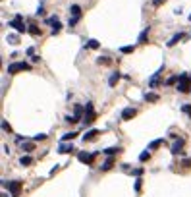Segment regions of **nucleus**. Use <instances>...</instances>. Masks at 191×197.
<instances>
[{
  "mask_svg": "<svg viewBox=\"0 0 191 197\" xmlns=\"http://www.w3.org/2000/svg\"><path fill=\"white\" fill-rule=\"evenodd\" d=\"M180 93H189L191 91V76L189 74H181L178 77V87H176Z\"/></svg>",
  "mask_w": 191,
  "mask_h": 197,
  "instance_id": "f257e3e1",
  "label": "nucleus"
},
{
  "mask_svg": "<svg viewBox=\"0 0 191 197\" xmlns=\"http://www.w3.org/2000/svg\"><path fill=\"white\" fill-rule=\"evenodd\" d=\"M23 70H31V66L25 62H14L8 66V74H18V72H23Z\"/></svg>",
  "mask_w": 191,
  "mask_h": 197,
  "instance_id": "f03ea898",
  "label": "nucleus"
},
{
  "mask_svg": "<svg viewBox=\"0 0 191 197\" xmlns=\"http://www.w3.org/2000/svg\"><path fill=\"white\" fill-rule=\"evenodd\" d=\"M95 118H97V114H95L93 103H87V105H85V118H83V122H85V124H93Z\"/></svg>",
  "mask_w": 191,
  "mask_h": 197,
  "instance_id": "7ed1b4c3",
  "label": "nucleus"
},
{
  "mask_svg": "<svg viewBox=\"0 0 191 197\" xmlns=\"http://www.w3.org/2000/svg\"><path fill=\"white\" fill-rule=\"evenodd\" d=\"M8 25H10V27H14L18 33H25V31H27V27H25L23 23H21V16H19V14L16 16V19H14V21H10Z\"/></svg>",
  "mask_w": 191,
  "mask_h": 197,
  "instance_id": "20e7f679",
  "label": "nucleus"
},
{
  "mask_svg": "<svg viewBox=\"0 0 191 197\" xmlns=\"http://www.w3.org/2000/svg\"><path fill=\"white\" fill-rule=\"evenodd\" d=\"M8 189L12 191L14 197L19 195V189H21V182H8Z\"/></svg>",
  "mask_w": 191,
  "mask_h": 197,
  "instance_id": "39448f33",
  "label": "nucleus"
},
{
  "mask_svg": "<svg viewBox=\"0 0 191 197\" xmlns=\"http://www.w3.org/2000/svg\"><path fill=\"white\" fill-rule=\"evenodd\" d=\"M137 114V110H135V108H124V110H122V120H131V118H133V116Z\"/></svg>",
  "mask_w": 191,
  "mask_h": 197,
  "instance_id": "423d86ee",
  "label": "nucleus"
},
{
  "mask_svg": "<svg viewBox=\"0 0 191 197\" xmlns=\"http://www.w3.org/2000/svg\"><path fill=\"white\" fill-rule=\"evenodd\" d=\"M93 158H95V153H93V155H87V153H79V160H81V162H85V164H91V162H93Z\"/></svg>",
  "mask_w": 191,
  "mask_h": 197,
  "instance_id": "0eeeda50",
  "label": "nucleus"
},
{
  "mask_svg": "<svg viewBox=\"0 0 191 197\" xmlns=\"http://www.w3.org/2000/svg\"><path fill=\"white\" fill-rule=\"evenodd\" d=\"M147 41H149V27H147V29H143V31H141V35H139L137 43H139V45H145Z\"/></svg>",
  "mask_w": 191,
  "mask_h": 197,
  "instance_id": "6e6552de",
  "label": "nucleus"
},
{
  "mask_svg": "<svg viewBox=\"0 0 191 197\" xmlns=\"http://www.w3.org/2000/svg\"><path fill=\"white\" fill-rule=\"evenodd\" d=\"M97 135H99V129H89V131L83 135V141H93Z\"/></svg>",
  "mask_w": 191,
  "mask_h": 197,
  "instance_id": "1a4fd4ad",
  "label": "nucleus"
},
{
  "mask_svg": "<svg viewBox=\"0 0 191 197\" xmlns=\"http://www.w3.org/2000/svg\"><path fill=\"white\" fill-rule=\"evenodd\" d=\"M181 147H183V139L180 137V139L172 145V153H174V155H178V153H181Z\"/></svg>",
  "mask_w": 191,
  "mask_h": 197,
  "instance_id": "9d476101",
  "label": "nucleus"
},
{
  "mask_svg": "<svg viewBox=\"0 0 191 197\" xmlns=\"http://www.w3.org/2000/svg\"><path fill=\"white\" fill-rule=\"evenodd\" d=\"M70 14H71L73 18H77V19H79V18H81V8H79L77 4H73L71 8H70Z\"/></svg>",
  "mask_w": 191,
  "mask_h": 197,
  "instance_id": "9b49d317",
  "label": "nucleus"
},
{
  "mask_svg": "<svg viewBox=\"0 0 191 197\" xmlns=\"http://www.w3.org/2000/svg\"><path fill=\"white\" fill-rule=\"evenodd\" d=\"M120 151H122V147H108V149H104L102 153H104V155H108V157H112V155H118Z\"/></svg>",
  "mask_w": 191,
  "mask_h": 197,
  "instance_id": "f8f14e48",
  "label": "nucleus"
},
{
  "mask_svg": "<svg viewBox=\"0 0 191 197\" xmlns=\"http://www.w3.org/2000/svg\"><path fill=\"white\" fill-rule=\"evenodd\" d=\"M183 39V33H178V35H174V37L170 39V43H168V47H174V45H178V43Z\"/></svg>",
  "mask_w": 191,
  "mask_h": 197,
  "instance_id": "ddd939ff",
  "label": "nucleus"
},
{
  "mask_svg": "<svg viewBox=\"0 0 191 197\" xmlns=\"http://www.w3.org/2000/svg\"><path fill=\"white\" fill-rule=\"evenodd\" d=\"M118 79H120V74H118V72H114V74L110 76V79H108V85H110V87H114L116 83H118Z\"/></svg>",
  "mask_w": 191,
  "mask_h": 197,
  "instance_id": "4468645a",
  "label": "nucleus"
},
{
  "mask_svg": "<svg viewBox=\"0 0 191 197\" xmlns=\"http://www.w3.org/2000/svg\"><path fill=\"white\" fill-rule=\"evenodd\" d=\"M112 164H114V158H112V157H108V158L104 160V164L100 166V168H102V170H110V168H112Z\"/></svg>",
  "mask_w": 191,
  "mask_h": 197,
  "instance_id": "2eb2a0df",
  "label": "nucleus"
},
{
  "mask_svg": "<svg viewBox=\"0 0 191 197\" xmlns=\"http://www.w3.org/2000/svg\"><path fill=\"white\" fill-rule=\"evenodd\" d=\"M85 47H87V48H99V47H100V43H99V41H95V39H91V41H87V43H85Z\"/></svg>",
  "mask_w": 191,
  "mask_h": 197,
  "instance_id": "dca6fc26",
  "label": "nucleus"
},
{
  "mask_svg": "<svg viewBox=\"0 0 191 197\" xmlns=\"http://www.w3.org/2000/svg\"><path fill=\"white\" fill-rule=\"evenodd\" d=\"M145 99L149 101V103H156V101H158V95H156V93H147Z\"/></svg>",
  "mask_w": 191,
  "mask_h": 197,
  "instance_id": "f3484780",
  "label": "nucleus"
},
{
  "mask_svg": "<svg viewBox=\"0 0 191 197\" xmlns=\"http://www.w3.org/2000/svg\"><path fill=\"white\" fill-rule=\"evenodd\" d=\"M71 151H73L71 145H60V147H58V153H64V155L66 153H71Z\"/></svg>",
  "mask_w": 191,
  "mask_h": 197,
  "instance_id": "a211bd4d",
  "label": "nucleus"
},
{
  "mask_svg": "<svg viewBox=\"0 0 191 197\" xmlns=\"http://www.w3.org/2000/svg\"><path fill=\"white\" fill-rule=\"evenodd\" d=\"M27 31L31 33V35H35V37H37V35H41V33H43V31H41V29L37 27V25H29V29H27Z\"/></svg>",
  "mask_w": 191,
  "mask_h": 197,
  "instance_id": "6ab92c4d",
  "label": "nucleus"
},
{
  "mask_svg": "<svg viewBox=\"0 0 191 197\" xmlns=\"http://www.w3.org/2000/svg\"><path fill=\"white\" fill-rule=\"evenodd\" d=\"M73 116H75L77 120H81V116H83V106L81 105H75V114Z\"/></svg>",
  "mask_w": 191,
  "mask_h": 197,
  "instance_id": "aec40b11",
  "label": "nucleus"
},
{
  "mask_svg": "<svg viewBox=\"0 0 191 197\" xmlns=\"http://www.w3.org/2000/svg\"><path fill=\"white\" fill-rule=\"evenodd\" d=\"M19 162H21V166H29V164H33V158L31 157H21Z\"/></svg>",
  "mask_w": 191,
  "mask_h": 197,
  "instance_id": "412c9836",
  "label": "nucleus"
},
{
  "mask_svg": "<svg viewBox=\"0 0 191 197\" xmlns=\"http://www.w3.org/2000/svg\"><path fill=\"white\" fill-rule=\"evenodd\" d=\"M75 135H77L75 131H70V133H64V135H62V141H71Z\"/></svg>",
  "mask_w": 191,
  "mask_h": 197,
  "instance_id": "4be33fe9",
  "label": "nucleus"
},
{
  "mask_svg": "<svg viewBox=\"0 0 191 197\" xmlns=\"http://www.w3.org/2000/svg\"><path fill=\"white\" fill-rule=\"evenodd\" d=\"M120 52H124V54H131V52H133V47H122V48H120Z\"/></svg>",
  "mask_w": 191,
  "mask_h": 197,
  "instance_id": "5701e85b",
  "label": "nucleus"
},
{
  "mask_svg": "<svg viewBox=\"0 0 191 197\" xmlns=\"http://www.w3.org/2000/svg\"><path fill=\"white\" fill-rule=\"evenodd\" d=\"M160 145H162V139H156V141H152L149 145V149H156V147H160Z\"/></svg>",
  "mask_w": 191,
  "mask_h": 197,
  "instance_id": "b1692460",
  "label": "nucleus"
},
{
  "mask_svg": "<svg viewBox=\"0 0 191 197\" xmlns=\"http://www.w3.org/2000/svg\"><path fill=\"white\" fill-rule=\"evenodd\" d=\"M60 27H62V25H60V21H54V23H52V35L60 31Z\"/></svg>",
  "mask_w": 191,
  "mask_h": 197,
  "instance_id": "393cba45",
  "label": "nucleus"
},
{
  "mask_svg": "<svg viewBox=\"0 0 191 197\" xmlns=\"http://www.w3.org/2000/svg\"><path fill=\"white\" fill-rule=\"evenodd\" d=\"M178 77H180V76H172V77H168V79H166V85H172V83H176V81H178Z\"/></svg>",
  "mask_w": 191,
  "mask_h": 197,
  "instance_id": "a878e982",
  "label": "nucleus"
},
{
  "mask_svg": "<svg viewBox=\"0 0 191 197\" xmlns=\"http://www.w3.org/2000/svg\"><path fill=\"white\" fill-rule=\"evenodd\" d=\"M47 139V133H39V135H33V141H43Z\"/></svg>",
  "mask_w": 191,
  "mask_h": 197,
  "instance_id": "bb28decb",
  "label": "nucleus"
},
{
  "mask_svg": "<svg viewBox=\"0 0 191 197\" xmlns=\"http://www.w3.org/2000/svg\"><path fill=\"white\" fill-rule=\"evenodd\" d=\"M149 157H151V153L145 151V153H141V155H139V160H149Z\"/></svg>",
  "mask_w": 191,
  "mask_h": 197,
  "instance_id": "cd10ccee",
  "label": "nucleus"
},
{
  "mask_svg": "<svg viewBox=\"0 0 191 197\" xmlns=\"http://www.w3.org/2000/svg\"><path fill=\"white\" fill-rule=\"evenodd\" d=\"M97 62H99V64H110V58H108V56H100Z\"/></svg>",
  "mask_w": 191,
  "mask_h": 197,
  "instance_id": "c85d7f7f",
  "label": "nucleus"
},
{
  "mask_svg": "<svg viewBox=\"0 0 191 197\" xmlns=\"http://www.w3.org/2000/svg\"><path fill=\"white\" fill-rule=\"evenodd\" d=\"M8 41H10V45H18V37H16V35H8Z\"/></svg>",
  "mask_w": 191,
  "mask_h": 197,
  "instance_id": "c756f323",
  "label": "nucleus"
},
{
  "mask_svg": "<svg viewBox=\"0 0 191 197\" xmlns=\"http://www.w3.org/2000/svg\"><path fill=\"white\" fill-rule=\"evenodd\" d=\"M64 120H66V122H70V124H75V122H77V118H75V116H70V114L66 116Z\"/></svg>",
  "mask_w": 191,
  "mask_h": 197,
  "instance_id": "7c9ffc66",
  "label": "nucleus"
},
{
  "mask_svg": "<svg viewBox=\"0 0 191 197\" xmlns=\"http://www.w3.org/2000/svg\"><path fill=\"white\" fill-rule=\"evenodd\" d=\"M2 129H4V131H12V128H10V124L6 122V120H2Z\"/></svg>",
  "mask_w": 191,
  "mask_h": 197,
  "instance_id": "2f4dec72",
  "label": "nucleus"
},
{
  "mask_svg": "<svg viewBox=\"0 0 191 197\" xmlns=\"http://www.w3.org/2000/svg\"><path fill=\"white\" fill-rule=\"evenodd\" d=\"M181 110L185 112V114H189V116H191V105H183V106H181Z\"/></svg>",
  "mask_w": 191,
  "mask_h": 197,
  "instance_id": "473e14b6",
  "label": "nucleus"
},
{
  "mask_svg": "<svg viewBox=\"0 0 191 197\" xmlns=\"http://www.w3.org/2000/svg\"><path fill=\"white\" fill-rule=\"evenodd\" d=\"M164 2H166V0H152V6H155V8H158V6L164 4Z\"/></svg>",
  "mask_w": 191,
  "mask_h": 197,
  "instance_id": "72a5a7b5",
  "label": "nucleus"
},
{
  "mask_svg": "<svg viewBox=\"0 0 191 197\" xmlns=\"http://www.w3.org/2000/svg\"><path fill=\"white\" fill-rule=\"evenodd\" d=\"M23 149H25V151H33V145H31V143H25Z\"/></svg>",
  "mask_w": 191,
  "mask_h": 197,
  "instance_id": "f704fd0d",
  "label": "nucleus"
},
{
  "mask_svg": "<svg viewBox=\"0 0 191 197\" xmlns=\"http://www.w3.org/2000/svg\"><path fill=\"white\" fill-rule=\"evenodd\" d=\"M189 21H191V16H189Z\"/></svg>",
  "mask_w": 191,
  "mask_h": 197,
  "instance_id": "c9c22d12",
  "label": "nucleus"
}]
</instances>
